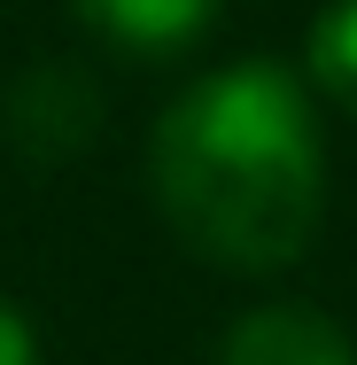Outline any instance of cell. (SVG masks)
<instances>
[{
	"mask_svg": "<svg viewBox=\"0 0 357 365\" xmlns=\"http://www.w3.org/2000/svg\"><path fill=\"white\" fill-rule=\"evenodd\" d=\"M148 187L202 264L287 272L326 218V140L303 78L264 55L195 78L148 140Z\"/></svg>",
	"mask_w": 357,
	"mask_h": 365,
	"instance_id": "obj_1",
	"label": "cell"
},
{
	"mask_svg": "<svg viewBox=\"0 0 357 365\" xmlns=\"http://www.w3.org/2000/svg\"><path fill=\"white\" fill-rule=\"evenodd\" d=\"M217 365H357V342L319 303H257L225 327Z\"/></svg>",
	"mask_w": 357,
	"mask_h": 365,
	"instance_id": "obj_2",
	"label": "cell"
},
{
	"mask_svg": "<svg viewBox=\"0 0 357 365\" xmlns=\"http://www.w3.org/2000/svg\"><path fill=\"white\" fill-rule=\"evenodd\" d=\"M78 24L86 31H101L117 55H187L202 31L217 24V8L225 0H71Z\"/></svg>",
	"mask_w": 357,
	"mask_h": 365,
	"instance_id": "obj_3",
	"label": "cell"
},
{
	"mask_svg": "<svg viewBox=\"0 0 357 365\" xmlns=\"http://www.w3.org/2000/svg\"><path fill=\"white\" fill-rule=\"evenodd\" d=\"M303 63H311V86H319L334 109H350V117H357V0H334V8L311 24Z\"/></svg>",
	"mask_w": 357,
	"mask_h": 365,
	"instance_id": "obj_4",
	"label": "cell"
},
{
	"mask_svg": "<svg viewBox=\"0 0 357 365\" xmlns=\"http://www.w3.org/2000/svg\"><path fill=\"white\" fill-rule=\"evenodd\" d=\"M0 365H39V334L8 295H0Z\"/></svg>",
	"mask_w": 357,
	"mask_h": 365,
	"instance_id": "obj_5",
	"label": "cell"
}]
</instances>
